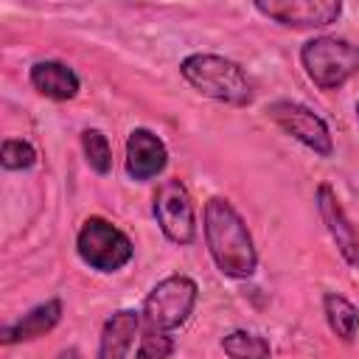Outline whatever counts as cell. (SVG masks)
I'll return each mask as SVG.
<instances>
[{
  "instance_id": "cell-1",
  "label": "cell",
  "mask_w": 359,
  "mask_h": 359,
  "mask_svg": "<svg viewBox=\"0 0 359 359\" xmlns=\"http://www.w3.org/2000/svg\"><path fill=\"white\" fill-rule=\"evenodd\" d=\"M202 230H205V244L219 266L222 275L227 278H250L258 266V252L252 244V236L241 219V213L233 208L230 199L224 196H210L205 202V216H202Z\"/></svg>"
},
{
  "instance_id": "cell-2",
  "label": "cell",
  "mask_w": 359,
  "mask_h": 359,
  "mask_svg": "<svg viewBox=\"0 0 359 359\" xmlns=\"http://www.w3.org/2000/svg\"><path fill=\"white\" fill-rule=\"evenodd\" d=\"M180 73L196 93L213 101L233 107H244L252 101V81L233 59L216 53H191L180 62Z\"/></svg>"
},
{
  "instance_id": "cell-3",
  "label": "cell",
  "mask_w": 359,
  "mask_h": 359,
  "mask_svg": "<svg viewBox=\"0 0 359 359\" xmlns=\"http://www.w3.org/2000/svg\"><path fill=\"white\" fill-rule=\"evenodd\" d=\"M300 65L320 90H339L359 76V42L342 36H314L300 48Z\"/></svg>"
},
{
  "instance_id": "cell-4",
  "label": "cell",
  "mask_w": 359,
  "mask_h": 359,
  "mask_svg": "<svg viewBox=\"0 0 359 359\" xmlns=\"http://www.w3.org/2000/svg\"><path fill=\"white\" fill-rule=\"evenodd\" d=\"M196 297H199V286L194 278L188 275H168L163 278L143 300V309H140V320H143V328L149 331H174L180 328L194 306H196Z\"/></svg>"
},
{
  "instance_id": "cell-5",
  "label": "cell",
  "mask_w": 359,
  "mask_h": 359,
  "mask_svg": "<svg viewBox=\"0 0 359 359\" xmlns=\"http://www.w3.org/2000/svg\"><path fill=\"white\" fill-rule=\"evenodd\" d=\"M76 252L87 266L98 272H118L132 261L135 247L118 224H112L104 216H90L79 227Z\"/></svg>"
},
{
  "instance_id": "cell-6",
  "label": "cell",
  "mask_w": 359,
  "mask_h": 359,
  "mask_svg": "<svg viewBox=\"0 0 359 359\" xmlns=\"http://www.w3.org/2000/svg\"><path fill=\"white\" fill-rule=\"evenodd\" d=\"M154 219L163 230V236L180 247L191 244L196 238V216L194 202L182 180H163L154 191Z\"/></svg>"
},
{
  "instance_id": "cell-7",
  "label": "cell",
  "mask_w": 359,
  "mask_h": 359,
  "mask_svg": "<svg viewBox=\"0 0 359 359\" xmlns=\"http://www.w3.org/2000/svg\"><path fill=\"white\" fill-rule=\"evenodd\" d=\"M266 112L289 137H294L297 143H303L306 149H311L320 157H331V151H334L331 129L314 109H309L306 104L283 98V101H272Z\"/></svg>"
},
{
  "instance_id": "cell-8",
  "label": "cell",
  "mask_w": 359,
  "mask_h": 359,
  "mask_svg": "<svg viewBox=\"0 0 359 359\" xmlns=\"http://www.w3.org/2000/svg\"><path fill=\"white\" fill-rule=\"evenodd\" d=\"M255 11L286 28H325L339 20V0H258Z\"/></svg>"
},
{
  "instance_id": "cell-9",
  "label": "cell",
  "mask_w": 359,
  "mask_h": 359,
  "mask_svg": "<svg viewBox=\"0 0 359 359\" xmlns=\"http://www.w3.org/2000/svg\"><path fill=\"white\" fill-rule=\"evenodd\" d=\"M317 210H320V219L325 222L337 250L342 252V258L351 264V266H359V233L356 227L351 224L337 191L328 185V182H320L317 185Z\"/></svg>"
},
{
  "instance_id": "cell-10",
  "label": "cell",
  "mask_w": 359,
  "mask_h": 359,
  "mask_svg": "<svg viewBox=\"0 0 359 359\" xmlns=\"http://www.w3.org/2000/svg\"><path fill=\"white\" fill-rule=\"evenodd\" d=\"M165 163H168V149L151 129L137 126L129 132V137H126V174L135 182L154 180L157 174H163Z\"/></svg>"
},
{
  "instance_id": "cell-11",
  "label": "cell",
  "mask_w": 359,
  "mask_h": 359,
  "mask_svg": "<svg viewBox=\"0 0 359 359\" xmlns=\"http://www.w3.org/2000/svg\"><path fill=\"white\" fill-rule=\"evenodd\" d=\"M28 81L39 95H45L50 101H73L81 90V81H79L76 70L65 62H56V59L34 62L31 70H28Z\"/></svg>"
},
{
  "instance_id": "cell-12",
  "label": "cell",
  "mask_w": 359,
  "mask_h": 359,
  "mask_svg": "<svg viewBox=\"0 0 359 359\" xmlns=\"http://www.w3.org/2000/svg\"><path fill=\"white\" fill-rule=\"evenodd\" d=\"M140 325H143L140 311H135V309L115 311L101 328L95 359H129V351L135 345V337H137Z\"/></svg>"
},
{
  "instance_id": "cell-13",
  "label": "cell",
  "mask_w": 359,
  "mask_h": 359,
  "mask_svg": "<svg viewBox=\"0 0 359 359\" xmlns=\"http://www.w3.org/2000/svg\"><path fill=\"white\" fill-rule=\"evenodd\" d=\"M62 320V300L59 297H50L39 306H34L28 314H22L17 323L6 325L0 331V342L3 345H14V342H31V339H39L45 337L48 331H53Z\"/></svg>"
},
{
  "instance_id": "cell-14",
  "label": "cell",
  "mask_w": 359,
  "mask_h": 359,
  "mask_svg": "<svg viewBox=\"0 0 359 359\" xmlns=\"http://www.w3.org/2000/svg\"><path fill=\"white\" fill-rule=\"evenodd\" d=\"M323 314H325L328 328L342 342H353L356 339V334H359V309L348 297H342L337 292H328L323 297Z\"/></svg>"
},
{
  "instance_id": "cell-15",
  "label": "cell",
  "mask_w": 359,
  "mask_h": 359,
  "mask_svg": "<svg viewBox=\"0 0 359 359\" xmlns=\"http://www.w3.org/2000/svg\"><path fill=\"white\" fill-rule=\"evenodd\" d=\"M222 351L230 356V359H269V342L261 337V334H252V331H230L222 337Z\"/></svg>"
},
{
  "instance_id": "cell-16",
  "label": "cell",
  "mask_w": 359,
  "mask_h": 359,
  "mask_svg": "<svg viewBox=\"0 0 359 359\" xmlns=\"http://www.w3.org/2000/svg\"><path fill=\"white\" fill-rule=\"evenodd\" d=\"M81 149H84V157L90 163V168L95 174H109L112 168V149H109V140L101 129H84L81 132Z\"/></svg>"
},
{
  "instance_id": "cell-17",
  "label": "cell",
  "mask_w": 359,
  "mask_h": 359,
  "mask_svg": "<svg viewBox=\"0 0 359 359\" xmlns=\"http://www.w3.org/2000/svg\"><path fill=\"white\" fill-rule=\"evenodd\" d=\"M0 165L6 171H28L36 165V149L28 140L6 137L0 146Z\"/></svg>"
},
{
  "instance_id": "cell-18",
  "label": "cell",
  "mask_w": 359,
  "mask_h": 359,
  "mask_svg": "<svg viewBox=\"0 0 359 359\" xmlns=\"http://www.w3.org/2000/svg\"><path fill=\"white\" fill-rule=\"evenodd\" d=\"M174 339L165 331H149L143 328L140 334V345L135 351V359H168L174 353Z\"/></svg>"
},
{
  "instance_id": "cell-19",
  "label": "cell",
  "mask_w": 359,
  "mask_h": 359,
  "mask_svg": "<svg viewBox=\"0 0 359 359\" xmlns=\"http://www.w3.org/2000/svg\"><path fill=\"white\" fill-rule=\"evenodd\" d=\"M356 118H359V104H356Z\"/></svg>"
}]
</instances>
